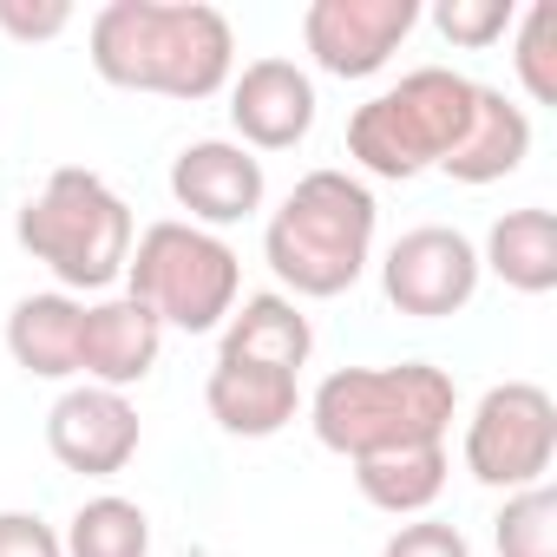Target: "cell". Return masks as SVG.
<instances>
[{
  "label": "cell",
  "mask_w": 557,
  "mask_h": 557,
  "mask_svg": "<svg viewBox=\"0 0 557 557\" xmlns=\"http://www.w3.org/2000/svg\"><path fill=\"white\" fill-rule=\"evenodd\" d=\"M47 446L79 479H112L138 453V407L112 387H73L47 413Z\"/></svg>",
  "instance_id": "cell-10"
},
{
  "label": "cell",
  "mask_w": 557,
  "mask_h": 557,
  "mask_svg": "<svg viewBox=\"0 0 557 557\" xmlns=\"http://www.w3.org/2000/svg\"><path fill=\"white\" fill-rule=\"evenodd\" d=\"M472 119V79L446 73V66H420L407 73L394 92L355 106L348 119V158L374 177H420L426 164H440L459 132Z\"/></svg>",
  "instance_id": "cell-6"
},
{
  "label": "cell",
  "mask_w": 557,
  "mask_h": 557,
  "mask_svg": "<svg viewBox=\"0 0 557 557\" xmlns=\"http://www.w3.org/2000/svg\"><path fill=\"white\" fill-rule=\"evenodd\" d=\"M511 21H518L511 0H440V8H433V27H440L453 47H472V53L498 47V40L511 34Z\"/></svg>",
  "instance_id": "cell-23"
},
{
  "label": "cell",
  "mask_w": 557,
  "mask_h": 557,
  "mask_svg": "<svg viewBox=\"0 0 557 557\" xmlns=\"http://www.w3.org/2000/svg\"><path fill=\"white\" fill-rule=\"evenodd\" d=\"M453 407H459V394H453L446 368L400 361V368H335L315 387L309 420H315V440L329 453L368 459V453H387V446L446 440Z\"/></svg>",
  "instance_id": "cell-3"
},
{
  "label": "cell",
  "mask_w": 557,
  "mask_h": 557,
  "mask_svg": "<svg viewBox=\"0 0 557 557\" xmlns=\"http://www.w3.org/2000/svg\"><path fill=\"white\" fill-rule=\"evenodd\" d=\"M355 485H361V498H368L374 511L413 518V511H426V505L446 492V440L368 453V459H355Z\"/></svg>",
  "instance_id": "cell-19"
},
{
  "label": "cell",
  "mask_w": 557,
  "mask_h": 557,
  "mask_svg": "<svg viewBox=\"0 0 557 557\" xmlns=\"http://www.w3.org/2000/svg\"><path fill=\"white\" fill-rule=\"evenodd\" d=\"M230 125L243 151H289L315 125V79L296 60H249L230 86Z\"/></svg>",
  "instance_id": "cell-12"
},
{
  "label": "cell",
  "mask_w": 557,
  "mask_h": 557,
  "mask_svg": "<svg viewBox=\"0 0 557 557\" xmlns=\"http://www.w3.org/2000/svg\"><path fill=\"white\" fill-rule=\"evenodd\" d=\"M498 557H557V492L550 485H524L505 498V511L492 518Z\"/></svg>",
  "instance_id": "cell-21"
},
{
  "label": "cell",
  "mask_w": 557,
  "mask_h": 557,
  "mask_svg": "<svg viewBox=\"0 0 557 557\" xmlns=\"http://www.w3.org/2000/svg\"><path fill=\"white\" fill-rule=\"evenodd\" d=\"M309 348H315V329L296 309V296H243V309H230V322H223L216 361H249V368L302 374Z\"/></svg>",
  "instance_id": "cell-16"
},
{
  "label": "cell",
  "mask_w": 557,
  "mask_h": 557,
  "mask_svg": "<svg viewBox=\"0 0 557 557\" xmlns=\"http://www.w3.org/2000/svg\"><path fill=\"white\" fill-rule=\"evenodd\" d=\"M479 269H492L505 289L518 296H550L557 289V216L544 203H524V210H505L485 236V256Z\"/></svg>",
  "instance_id": "cell-18"
},
{
  "label": "cell",
  "mask_w": 557,
  "mask_h": 557,
  "mask_svg": "<svg viewBox=\"0 0 557 557\" xmlns=\"http://www.w3.org/2000/svg\"><path fill=\"white\" fill-rule=\"evenodd\" d=\"M0 557H66V544L40 511H0Z\"/></svg>",
  "instance_id": "cell-26"
},
{
  "label": "cell",
  "mask_w": 557,
  "mask_h": 557,
  "mask_svg": "<svg viewBox=\"0 0 557 557\" xmlns=\"http://www.w3.org/2000/svg\"><path fill=\"white\" fill-rule=\"evenodd\" d=\"M262 158L230 145V138H197L177 151L171 164V197L177 210H190L197 230H223V223H243L262 210Z\"/></svg>",
  "instance_id": "cell-11"
},
{
  "label": "cell",
  "mask_w": 557,
  "mask_h": 557,
  "mask_svg": "<svg viewBox=\"0 0 557 557\" xmlns=\"http://www.w3.org/2000/svg\"><path fill=\"white\" fill-rule=\"evenodd\" d=\"M381 557H472V544H466L453 524L420 518V524H400V531L381 544Z\"/></svg>",
  "instance_id": "cell-25"
},
{
  "label": "cell",
  "mask_w": 557,
  "mask_h": 557,
  "mask_svg": "<svg viewBox=\"0 0 557 557\" xmlns=\"http://www.w3.org/2000/svg\"><path fill=\"white\" fill-rule=\"evenodd\" d=\"M236 34L203 0H112L92 14V73L119 92L210 99L230 86Z\"/></svg>",
  "instance_id": "cell-1"
},
{
  "label": "cell",
  "mask_w": 557,
  "mask_h": 557,
  "mask_svg": "<svg viewBox=\"0 0 557 557\" xmlns=\"http://www.w3.org/2000/svg\"><path fill=\"white\" fill-rule=\"evenodd\" d=\"M550 459H557V407H550V394L531 387V381L485 387V400L466 420V472L479 485L524 492V485H544Z\"/></svg>",
  "instance_id": "cell-7"
},
{
  "label": "cell",
  "mask_w": 557,
  "mask_h": 557,
  "mask_svg": "<svg viewBox=\"0 0 557 557\" xmlns=\"http://www.w3.org/2000/svg\"><path fill=\"white\" fill-rule=\"evenodd\" d=\"M79 329H86V302H73L66 289L21 296L8 315V355L34 381H66L79 374Z\"/></svg>",
  "instance_id": "cell-17"
},
{
  "label": "cell",
  "mask_w": 557,
  "mask_h": 557,
  "mask_svg": "<svg viewBox=\"0 0 557 557\" xmlns=\"http://www.w3.org/2000/svg\"><path fill=\"white\" fill-rule=\"evenodd\" d=\"M374 223H381V203L361 177L309 171L283 197V210L269 216L262 256H269L283 289H296L309 302H329V296H348L361 283V269L374 256Z\"/></svg>",
  "instance_id": "cell-2"
},
{
  "label": "cell",
  "mask_w": 557,
  "mask_h": 557,
  "mask_svg": "<svg viewBox=\"0 0 557 557\" xmlns=\"http://www.w3.org/2000/svg\"><path fill=\"white\" fill-rule=\"evenodd\" d=\"M66 557H151V518L132 498H86L66 524Z\"/></svg>",
  "instance_id": "cell-20"
},
{
  "label": "cell",
  "mask_w": 557,
  "mask_h": 557,
  "mask_svg": "<svg viewBox=\"0 0 557 557\" xmlns=\"http://www.w3.org/2000/svg\"><path fill=\"white\" fill-rule=\"evenodd\" d=\"M125 296L145 302L164 329H184V335H203V329H223L230 309H236V289H243V262L236 249L216 236V230H197V223H151L138 243H132V262H125Z\"/></svg>",
  "instance_id": "cell-5"
},
{
  "label": "cell",
  "mask_w": 557,
  "mask_h": 557,
  "mask_svg": "<svg viewBox=\"0 0 557 557\" xmlns=\"http://www.w3.org/2000/svg\"><path fill=\"white\" fill-rule=\"evenodd\" d=\"M381 289H387V302L400 315L446 322L479 296V249H472V236H459L446 223H420L387 249Z\"/></svg>",
  "instance_id": "cell-8"
},
{
  "label": "cell",
  "mask_w": 557,
  "mask_h": 557,
  "mask_svg": "<svg viewBox=\"0 0 557 557\" xmlns=\"http://www.w3.org/2000/svg\"><path fill=\"white\" fill-rule=\"evenodd\" d=\"M511 66H518V86L531 92V106H557V8L550 0L524 8Z\"/></svg>",
  "instance_id": "cell-22"
},
{
  "label": "cell",
  "mask_w": 557,
  "mask_h": 557,
  "mask_svg": "<svg viewBox=\"0 0 557 557\" xmlns=\"http://www.w3.org/2000/svg\"><path fill=\"white\" fill-rule=\"evenodd\" d=\"M66 27H73V8H66V0H0V34H14L21 47L60 40Z\"/></svg>",
  "instance_id": "cell-24"
},
{
  "label": "cell",
  "mask_w": 557,
  "mask_h": 557,
  "mask_svg": "<svg viewBox=\"0 0 557 557\" xmlns=\"http://www.w3.org/2000/svg\"><path fill=\"white\" fill-rule=\"evenodd\" d=\"M203 400H210V420L223 433H236V440L283 433L296 420V407H302L296 374H283V368H249V361H216Z\"/></svg>",
  "instance_id": "cell-15"
},
{
  "label": "cell",
  "mask_w": 557,
  "mask_h": 557,
  "mask_svg": "<svg viewBox=\"0 0 557 557\" xmlns=\"http://www.w3.org/2000/svg\"><path fill=\"white\" fill-rule=\"evenodd\" d=\"M158 348H164V322L132 302V296H112V302H92L86 309V329H79V374H92L99 387L125 394L138 387L151 368H158Z\"/></svg>",
  "instance_id": "cell-13"
},
{
  "label": "cell",
  "mask_w": 557,
  "mask_h": 557,
  "mask_svg": "<svg viewBox=\"0 0 557 557\" xmlns=\"http://www.w3.org/2000/svg\"><path fill=\"white\" fill-rule=\"evenodd\" d=\"M524 158H531V119H524V106H511L498 86H472V119H466L459 145L440 158V171L459 177V184H498Z\"/></svg>",
  "instance_id": "cell-14"
},
{
  "label": "cell",
  "mask_w": 557,
  "mask_h": 557,
  "mask_svg": "<svg viewBox=\"0 0 557 557\" xmlns=\"http://www.w3.org/2000/svg\"><path fill=\"white\" fill-rule=\"evenodd\" d=\"M21 249L47 262L66 289H112L132 262V210L99 171H53L40 197L21 210Z\"/></svg>",
  "instance_id": "cell-4"
},
{
  "label": "cell",
  "mask_w": 557,
  "mask_h": 557,
  "mask_svg": "<svg viewBox=\"0 0 557 557\" xmlns=\"http://www.w3.org/2000/svg\"><path fill=\"white\" fill-rule=\"evenodd\" d=\"M413 27L420 0H315L302 14V47L335 79H374Z\"/></svg>",
  "instance_id": "cell-9"
}]
</instances>
